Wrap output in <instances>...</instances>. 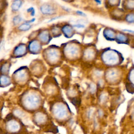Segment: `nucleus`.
Here are the masks:
<instances>
[{
	"label": "nucleus",
	"instance_id": "obj_1",
	"mask_svg": "<svg viewBox=\"0 0 134 134\" xmlns=\"http://www.w3.org/2000/svg\"><path fill=\"white\" fill-rule=\"evenodd\" d=\"M70 109L64 103H59L55 106L54 113L55 117L60 120L66 119L70 116Z\"/></svg>",
	"mask_w": 134,
	"mask_h": 134
},
{
	"label": "nucleus",
	"instance_id": "obj_2",
	"mask_svg": "<svg viewBox=\"0 0 134 134\" xmlns=\"http://www.w3.org/2000/svg\"><path fill=\"white\" fill-rule=\"evenodd\" d=\"M39 99L37 96L31 95L30 96H28L26 98V103L28 106H30V107H35L39 104Z\"/></svg>",
	"mask_w": 134,
	"mask_h": 134
},
{
	"label": "nucleus",
	"instance_id": "obj_3",
	"mask_svg": "<svg viewBox=\"0 0 134 134\" xmlns=\"http://www.w3.org/2000/svg\"><path fill=\"white\" fill-rule=\"evenodd\" d=\"M41 11L44 14H51L53 12L52 8L48 5H44L41 7Z\"/></svg>",
	"mask_w": 134,
	"mask_h": 134
},
{
	"label": "nucleus",
	"instance_id": "obj_4",
	"mask_svg": "<svg viewBox=\"0 0 134 134\" xmlns=\"http://www.w3.org/2000/svg\"><path fill=\"white\" fill-rule=\"evenodd\" d=\"M26 51V47L23 45L18 46L15 49L14 53L16 56H22Z\"/></svg>",
	"mask_w": 134,
	"mask_h": 134
},
{
	"label": "nucleus",
	"instance_id": "obj_5",
	"mask_svg": "<svg viewBox=\"0 0 134 134\" xmlns=\"http://www.w3.org/2000/svg\"><path fill=\"white\" fill-rule=\"evenodd\" d=\"M21 5H22V2L20 0H15L12 4V9L14 11H16L20 9Z\"/></svg>",
	"mask_w": 134,
	"mask_h": 134
},
{
	"label": "nucleus",
	"instance_id": "obj_6",
	"mask_svg": "<svg viewBox=\"0 0 134 134\" xmlns=\"http://www.w3.org/2000/svg\"><path fill=\"white\" fill-rule=\"evenodd\" d=\"M9 128L10 130H12L13 132H15V131H17L19 129L20 125L16 122H11L9 124Z\"/></svg>",
	"mask_w": 134,
	"mask_h": 134
},
{
	"label": "nucleus",
	"instance_id": "obj_7",
	"mask_svg": "<svg viewBox=\"0 0 134 134\" xmlns=\"http://www.w3.org/2000/svg\"><path fill=\"white\" fill-rule=\"evenodd\" d=\"M39 48V45L36 41H34L30 44V49L32 52H35L38 51Z\"/></svg>",
	"mask_w": 134,
	"mask_h": 134
},
{
	"label": "nucleus",
	"instance_id": "obj_8",
	"mask_svg": "<svg viewBox=\"0 0 134 134\" xmlns=\"http://www.w3.org/2000/svg\"><path fill=\"white\" fill-rule=\"evenodd\" d=\"M16 77L18 79H19L20 80L23 81L26 78V73L25 71L23 70L18 71L17 72Z\"/></svg>",
	"mask_w": 134,
	"mask_h": 134
},
{
	"label": "nucleus",
	"instance_id": "obj_9",
	"mask_svg": "<svg viewBox=\"0 0 134 134\" xmlns=\"http://www.w3.org/2000/svg\"><path fill=\"white\" fill-rule=\"evenodd\" d=\"M10 82V80L9 79L6 77H5V76H3L1 77L0 78V83L2 85H6Z\"/></svg>",
	"mask_w": 134,
	"mask_h": 134
},
{
	"label": "nucleus",
	"instance_id": "obj_10",
	"mask_svg": "<svg viewBox=\"0 0 134 134\" xmlns=\"http://www.w3.org/2000/svg\"><path fill=\"white\" fill-rule=\"evenodd\" d=\"M30 28V24L24 23V24H22L20 26L19 29L20 30L26 31V30H28Z\"/></svg>",
	"mask_w": 134,
	"mask_h": 134
},
{
	"label": "nucleus",
	"instance_id": "obj_11",
	"mask_svg": "<svg viewBox=\"0 0 134 134\" xmlns=\"http://www.w3.org/2000/svg\"><path fill=\"white\" fill-rule=\"evenodd\" d=\"M22 20V18L19 16H15L14 19H13V23L15 25H17L18 24H20V23Z\"/></svg>",
	"mask_w": 134,
	"mask_h": 134
},
{
	"label": "nucleus",
	"instance_id": "obj_12",
	"mask_svg": "<svg viewBox=\"0 0 134 134\" xmlns=\"http://www.w3.org/2000/svg\"><path fill=\"white\" fill-rule=\"evenodd\" d=\"M74 26H75V27H77V28H84V26L83 25H81V24H77V25H74Z\"/></svg>",
	"mask_w": 134,
	"mask_h": 134
},
{
	"label": "nucleus",
	"instance_id": "obj_13",
	"mask_svg": "<svg viewBox=\"0 0 134 134\" xmlns=\"http://www.w3.org/2000/svg\"><path fill=\"white\" fill-rule=\"evenodd\" d=\"M126 30L127 31H129V32H130V33H134V31H132V30Z\"/></svg>",
	"mask_w": 134,
	"mask_h": 134
}]
</instances>
